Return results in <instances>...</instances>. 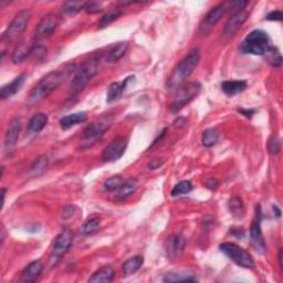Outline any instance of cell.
<instances>
[{
  "mask_svg": "<svg viewBox=\"0 0 283 283\" xmlns=\"http://www.w3.org/2000/svg\"><path fill=\"white\" fill-rule=\"evenodd\" d=\"M73 72H75L74 63H67L59 69L50 71L31 89L26 100L27 105L35 106L39 104L43 100L47 99L58 86L61 85L64 80L68 79L70 74Z\"/></svg>",
  "mask_w": 283,
  "mask_h": 283,
  "instance_id": "6da1fadb",
  "label": "cell"
},
{
  "mask_svg": "<svg viewBox=\"0 0 283 283\" xmlns=\"http://www.w3.org/2000/svg\"><path fill=\"white\" fill-rule=\"evenodd\" d=\"M248 2H240V0H235V2H225L216 7L211 8L208 13L206 14L204 19L201 20L199 25V35L207 36L209 35L215 28V26L225 17V15L232 12L233 14L239 12L241 9H246L248 6Z\"/></svg>",
  "mask_w": 283,
  "mask_h": 283,
  "instance_id": "7a4b0ae2",
  "label": "cell"
},
{
  "mask_svg": "<svg viewBox=\"0 0 283 283\" xmlns=\"http://www.w3.org/2000/svg\"><path fill=\"white\" fill-rule=\"evenodd\" d=\"M200 54L198 49H194L190 51L186 57H185L181 62H179L176 68L168 78L166 88L170 92H176L181 86L185 83L189 75L193 73V71L197 67L199 63Z\"/></svg>",
  "mask_w": 283,
  "mask_h": 283,
  "instance_id": "3957f363",
  "label": "cell"
},
{
  "mask_svg": "<svg viewBox=\"0 0 283 283\" xmlns=\"http://www.w3.org/2000/svg\"><path fill=\"white\" fill-rule=\"evenodd\" d=\"M100 58L93 57L86 60L78 70H75L72 83H71V92H72V94L77 95L80 92L83 91L91 79L97 73V71L100 69Z\"/></svg>",
  "mask_w": 283,
  "mask_h": 283,
  "instance_id": "277c9868",
  "label": "cell"
},
{
  "mask_svg": "<svg viewBox=\"0 0 283 283\" xmlns=\"http://www.w3.org/2000/svg\"><path fill=\"white\" fill-rule=\"evenodd\" d=\"M271 47L270 38L266 32L262 30H253L244 38L239 51L242 54L251 56H263L266 50Z\"/></svg>",
  "mask_w": 283,
  "mask_h": 283,
  "instance_id": "5b68a950",
  "label": "cell"
},
{
  "mask_svg": "<svg viewBox=\"0 0 283 283\" xmlns=\"http://www.w3.org/2000/svg\"><path fill=\"white\" fill-rule=\"evenodd\" d=\"M219 250L225 253L228 258L232 260L237 265L241 266L244 269H253L254 268V260L252 255L250 254L247 250L233 242H224L219 246Z\"/></svg>",
  "mask_w": 283,
  "mask_h": 283,
  "instance_id": "8992f818",
  "label": "cell"
},
{
  "mask_svg": "<svg viewBox=\"0 0 283 283\" xmlns=\"http://www.w3.org/2000/svg\"><path fill=\"white\" fill-rule=\"evenodd\" d=\"M31 19V10L30 9H24L19 12L17 15L15 16L12 23L7 27V29L2 36L3 41H8L12 42L24 34L25 30L27 29L29 21Z\"/></svg>",
  "mask_w": 283,
  "mask_h": 283,
  "instance_id": "52a82bcc",
  "label": "cell"
},
{
  "mask_svg": "<svg viewBox=\"0 0 283 283\" xmlns=\"http://www.w3.org/2000/svg\"><path fill=\"white\" fill-rule=\"evenodd\" d=\"M201 91V84L199 82H188L183 84L176 92L175 99L173 100L171 104V111L173 113H177L189 104Z\"/></svg>",
  "mask_w": 283,
  "mask_h": 283,
  "instance_id": "ba28073f",
  "label": "cell"
},
{
  "mask_svg": "<svg viewBox=\"0 0 283 283\" xmlns=\"http://www.w3.org/2000/svg\"><path fill=\"white\" fill-rule=\"evenodd\" d=\"M72 242H73L72 231L65 229L62 232L59 233L57 238L54 239L50 257H49V266H50V268L59 263V261L61 260L64 257V254L69 251Z\"/></svg>",
  "mask_w": 283,
  "mask_h": 283,
  "instance_id": "9c48e42d",
  "label": "cell"
},
{
  "mask_svg": "<svg viewBox=\"0 0 283 283\" xmlns=\"http://www.w3.org/2000/svg\"><path fill=\"white\" fill-rule=\"evenodd\" d=\"M111 124L112 117L110 116H103L90 123L88 126L85 127L82 134V143L85 145V148L91 146L92 144H94L97 139H100L101 136L111 126Z\"/></svg>",
  "mask_w": 283,
  "mask_h": 283,
  "instance_id": "30bf717a",
  "label": "cell"
},
{
  "mask_svg": "<svg viewBox=\"0 0 283 283\" xmlns=\"http://www.w3.org/2000/svg\"><path fill=\"white\" fill-rule=\"evenodd\" d=\"M261 220H262V211H261L260 206H257L254 219L250 226V243L258 253H264L265 241L262 230H261Z\"/></svg>",
  "mask_w": 283,
  "mask_h": 283,
  "instance_id": "8fae6325",
  "label": "cell"
},
{
  "mask_svg": "<svg viewBox=\"0 0 283 283\" xmlns=\"http://www.w3.org/2000/svg\"><path fill=\"white\" fill-rule=\"evenodd\" d=\"M127 149V139L124 137H116L113 139L106 148L103 150L101 160L105 163H114L124 155Z\"/></svg>",
  "mask_w": 283,
  "mask_h": 283,
  "instance_id": "7c38bea8",
  "label": "cell"
},
{
  "mask_svg": "<svg viewBox=\"0 0 283 283\" xmlns=\"http://www.w3.org/2000/svg\"><path fill=\"white\" fill-rule=\"evenodd\" d=\"M60 25V17L57 14H48L41 19V21L38 25L35 37L37 40L48 39L50 38Z\"/></svg>",
  "mask_w": 283,
  "mask_h": 283,
  "instance_id": "4fadbf2b",
  "label": "cell"
},
{
  "mask_svg": "<svg viewBox=\"0 0 283 283\" xmlns=\"http://www.w3.org/2000/svg\"><path fill=\"white\" fill-rule=\"evenodd\" d=\"M250 16V12L247 9H241L239 12L232 14L229 20L227 21L224 28V35L225 36H233L236 32L241 28L243 24L246 23Z\"/></svg>",
  "mask_w": 283,
  "mask_h": 283,
  "instance_id": "5bb4252c",
  "label": "cell"
},
{
  "mask_svg": "<svg viewBox=\"0 0 283 283\" xmlns=\"http://www.w3.org/2000/svg\"><path fill=\"white\" fill-rule=\"evenodd\" d=\"M21 132V119L19 117H15L9 124V127L5 134L4 139V148L6 152H12L17 142L19 139Z\"/></svg>",
  "mask_w": 283,
  "mask_h": 283,
  "instance_id": "9a60e30c",
  "label": "cell"
},
{
  "mask_svg": "<svg viewBox=\"0 0 283 283\" xmlns=\"http://www.w3.org/2000/svg\"><path fill=\"white\" fill-rule=\"evenodd\" d=\"M25 82H26V74L18 75V77L14 79L12 82L4 85L3 88L0 89V99L4 101L14 96L15 94H17L21 90V88L24 86Z\"/></svg>",
  "mask_w": 283,
  "mask_h": 283,
  "instance_id": "2e32d148",
  "label": "cell"
},
{
  "mask_svg": "<svg viewBox=\"0 0 283 283\" xmlns=\"http://www.w3.org/2000/svg\"><path fill=\"white\" fill-rule=\"evenodd\" d=\"M132 80H135L134 75H130V77H127L126 79H124L123 81H119V82H113L110 84L107 89V102H113L115 101L116 99H118L121 96L124 91L127 89L128 83Z\"/></svg>",
  "mask_w": 283,
  "mask_h": 283,
  "instance_id": "e0dca14e",
  "label": "cell"
},
{
  "mask_svg": "<svg viewBox=\"0 0 283 283\" xmlns=\"http://www.w3.org/2000/svg\"><path fill=\"white\" fill-rule=\"evenodd\" d=\"M43 270V264L40 260L32 261L21 272V281L34 282L40 276Z\"/></svg>",
  "mask_w": 283,
  "mask_h": 283,
  "instance_id": "ac0fdd59",
  "label": "cell"
},
{
  "mask_svg": "<svg viewBox=\"0 0 283 283\" xmlns=\"http://www.w3.org/2000/svg\"><path fill=\"white\" fill-rule=\"evenodd\" d=\"M248 82L246 80H231V81H225L221 84V90L225 92L227 95L232 96L241 93L247 89Z\"/></svg>",
  "mask_w": 283,
  "mask_h": 283,
  "instance_id": "d6986e66",
  "label": "cell"
},
{
  "mask_svg": "<svg viewBox=\"0 0 283 283\" xmlns=\"http://www.w3.org/2000/svg\"><path fill=\"white\" fill-rule=\"evenodd\" d=\"M114 276H115V271H114L113 266L111 265H104L100 268L99 270H96L93 274L91 275L89 279V282H112Z\"/></svg>",
  "mask_w": 283,
  "mask_h": 283,
  "instance_id": "ffe728a7",
  "label": "cell"
},
{
  "mask_svg": "<svg viewBox=\"0 0 283 283\" xmlns=\"http://www.w3.org/2000/svg\"><path fill=\"white\" fill-rule=\"evenodd\" d=\"M86 121V113L85 112H77L69 114V115H65L63 117L60 118V126L63 129H69L71 127L75 126V125L81 124Z\"/></svg>",
  "mask_w": 283,
  "mask_h": 283,
  "instance_id": "44dd1931",
  "label": "cell"
},
{
  "mask_svg": "<svg viewBox=\"0 0 283 283\" xmlns=\"http://www.w3.org/2000/svg\"><path fill=\"white\" fill-rule=\"evenodd\" d=\"M48 124V115L45 113H37L30 118L28 124L29 134H38L45 128Z\"/></svg>",
  "mask_w": 283,
  "mask_h": 283,
  "instance_id": "7402d4cb",
  "label": "cell"
},
{
  "mask_svg": "<svg viewBox=\"0 0 283 283\" xmlns=\"http://www.w3.org/2000/svg\"><path fill=\"white\" fill-rule=\"evenodd\" d=\"M185 244H186V241H185L184 237L179 235H174L170 237L167 240V253L172 255V257H175V255L183 251Z\"/></svg>",
  "mask_w": 283,
  "mask_h": 283,
  "instance_id": "603a6c76",
  "label": "cell"
},
{
  "mask_svg": "<svg viewBox=\"0 0 283 283\" xmlns=\"http://www.w3.org/2000/svg\"><path fill=\"white\" fill-rule=\"evenodd\" d=\"M144 263V257L143 255H134V257L129 258L125 261L122 265L123 274L124 275H132L135 272H137L142 265Z\"/></svg>",
  "mask_w": 283,
  "mask_h": 283,
  "instance_id": "cb8c5ba5",
  "label": "cell"
},
{
  "mask_svg": "<svg viewBox=\"0 0 283 283\" xmlns=\"http://www.w3.org/2000/svg\"><path fill=\"white\" fill-rule=\"evenodd\" d=\"M34 46L35 43H31V45H29V43H20L13 53V62L15 64H18L25 61L27 58L30 57Z\"/></svg>",
  "mask_w": 283,
  "mask_h": 283,
  "instance_id": "d4e9b609",
  "label": "cell"
},
{
  "mask_svg": "<svg viewBox=\"0 0 283 283\" xmlns=\"http://www.w3.org/2000/svg\"><path fill=\"white\" fill-rule=\"evenodd\" d=\"M137 189V181L135 178H129L124 181L117 190V197L119 199H126L130 195H133Z\"/></svg>",
  "mask_w": 283,
  "mask_h": 283,
  "instance_id": "484cf974",
  "label": "cell"
},
{
  "mask_svg": "<svg viewBox=\"0 0 283 283\" xmlns=\"http://www.w3.org/2000/svg\"><path fill=\"white\" fill-rule=\"evenodd\" d=\"M127 49H128V45L126 42L117 43L116 46H114L111 50L108 51L107 57H106L107 62H110V63L117 62L118 60H121L125 56Z\"/></svg>",
  "mask_w": 283,
  "mask_h": 283,
  "instance_id": "4316f807",
  "label": "cell"
},
{
  "mask_svg": "<svg viewBox=\"0 0 283 283\" xmlns=\"http://www.w3.org/2000/svg\"><path fill=\"white\" fill-rule=\"evenodd\" d=\"M228 208L235 218H242L244 215V206L242 199L239 196H232L228 201Z\"/></svg>",
  "mask_w": 283,
  "mask_h": 283,
  "instance_id": "83f0119b",
  "label": "cell"
},
{
  "mask_svg": "<svg viewBox=\"0 0 283 283\" xmlns=\"http://www.w3.org/2000/svg\"><path fill=\"white\" fill-rule=\"evenodd\" d=\"M49 165V160L46 155H41L38 157L36 161L30 165L29 167V174L31 176L37 177L41 175V174L47 170V167Z\"/></svg>",
  "mask_w": 283,
  "mask_h": 283,
  "instance_id": "f1b7e54d",
  "label": "cell"
},
{
  "mask_svg": "<svg viewBox=\"0 0 283 283\" xmlns=\"http://www.w3.org/2000/svg\"><path fill=\"white\" fill-rule=\"evenodd\" d=\"M220 138V134L216 128H207L204 130L203 136H201V143L205 148H211V146L218 143Z\"/></svg>",
  "mask_w": 283,
  "mask_h": 283,
  "instance_id": "f546056e",
  "label": "cell"
},
{
  "mask_svg": "<svg viewBox=\"0 0 283 283\" xmlns=\"http://www.w3.org/2000/svg\"><path fill=\"white\" fill-rule=\"evenodd\" d=\"M163 281L168 283H174V282H194L197 280H196L194 274L181 273V272H170V273H166L165 276L163 277Z\"/></svg>",
  "mask_w": 283,
  "mask_h": 283,
  "instance_id": "4dcf8cb0",
  "label": "cell"
},
{
  "mask_svg": "<svg viewBox=\"0 0 283 283\" xmlns=\"http://www.w3.org/2000/svg\"><path fill=\"white\" fill-rule=\"evenodd\" d=\"M263 57L265 58V61L268 62L271 67L279 68L282 65V57L280 51L277 50V48L275 47H270L266 52L263 54Z\"/></svg>",
  "mask_w": 283,
  "mask_h": 283,
  "instance_id": "1f68e13d",
  "label": "cell"
},
{
  "mask_svg": "<svg viewBox=\"0 0 283 283\" xmlns=\"http://www.w3.org/2000/svg\"><path fill=\"white\" fill-rule=\"evenodd\" d=\"M123 14V10L121 8H114L110 12L106 13L103 17L100 19L99 24H97V27H99L100 29L102 28H105L108 25H111L114 21L117 20L119 17H121Z\"/></svg>",
  "mask_w": 283,
  "mask_h": 283,
  "instance_id": "d6a6232c",
  "label": "cell"
},
{
  "mask_svg": "<svg viewBox=\"0 0 283 283\" xmlns=\"http://www.w3.org/2000/svg\"><path fill=\"white\" fill-rule=\"evenodd\" d=\"M85 6L86 3L84 2H65L62 5L61 12L64 15H77L81 10L85 9Z\"/></svg>",
  "mask_w": 283,
  "mask_h": 283,
  "instance_id": "836d02e7",
  "label": "cell"
},
{
  "mask_svg": "<svg viewBox=\"0 0 283 283\" xmlns=\"http://www.w3.org/2000/svg\"><path fill=\"white\" fill-rule=\"evenodd\" d=\"M101 227V220L100 218H96V217H93V218L89 219L88 221H85L84 224L81 227V232L83 233L85 236L92 235V233L96 232L97 230L100 229Z\"/></svg>",
  "mask_w": 283,
  "mask_h": 283,
  "instance_id": "e575fe53",
  "label": "cell"
},
{
  "mask_svg": "<svg viewBox=\"0 0 283 283\" xmlns=\"http://www.w3.org/2000/svg\"><path fill=\"white\" fill-rule=\"evenodd\" d=\"M193 190V184L190 181H182L178 184H176L174 188L172 189L171 195L173 197H176V196H182L185 194H188L189 192Z\"/></svg>",
  "mask_w": 283,
  "mask_h": 283,
  "instance_id": "d590c367",
  "label": "cell"
},
{
  "mask_svg": "<svg viewBox=\"0 0 283 283\" xmlns=\"http://www.w3.org/2000/svg\"><path fill=\"white\" fill-rule=\"evenodd\" d=\"M123 179L121 176H112L108 179H106L105 183L103 184V187H104L105 190L107 192H114V190H117L119 187H121V185L123 184Z\"/></svg>",
  "mask_w": 283,
  "mask_h": 283,
  "instance_id": "8d00e7d4",
  "label": "cell"
},
{
  "mask_svg": "<svg viewBox=\"0 0 283 283\" xmlns=\"http://www.w3.org/2000/svg\"><path fill=\"white\" fill-rule=\"evenodd\" d=\"M268 150L270 152V154H273V155L277 154L280 152L281 142L276 135L271 136V138L269 139V143H268Z\"/></svg>",
  "mask_w": 283,
  "mask_h": 283,
  "instance_id": "74e56055",
  "label": "cell"
},
{
  "mask_svg": "<svg viewBox=\"0 0 283 283\" xmlns=\"http://www.w3.org/2000/svg\"><path fill=\"white\" fill-rule=\"evenodd\" d=\"M102 6L100 3H86L85 12L88 14H97L102 12Z\"/></svg>",
  "mask_w": 283,
  "mask_h": 283,
  "instance_id": "f35d334b",
  "label": "cell"
},
{
  "mask_svg": "<svg viewBox=\"0 0 283 283\" xmlns=\"http://www.w3.org/2000/svg\"><path fill=\"white\" fill-rule=\"evenodd\" d=\"M265 19L269 21H281L282 13L280 12V10H274V12H271L268 16H266Z\"/></svg>",
  "mask_w": 283,
  "mask_h": 283,
  "instance_id": "ab89813d",
  "label": "cell"
},
{
  "mask_svg": "<svg viewBox=\"0 0 283 283\" xmlns=\"http://www.w3.org/2000/svg\"><path fill=\"white\" fill-rule=\"evenodd\" d=\"M205 185H206V187L208 188V189L216 190L217 187H218V181H217L216 178H208L205 182Z\"/></svg>",
  "mask_w": 283,
  "mask_h": 283,
  "instance_id": "60d3db41",
  "label": "cell"
},
{
  "mask_svg": "<svg viewBox=\"0 0 283 283\" xmlns=\"http://www.w3.org/2000/svg\"><path fill=\"white\" fill-rule=\"evenodd\" d=\"M73 210H74V207L72 206H68V207H64L63 210H62V218L63 219H69L71 216L73 215Z\"/></svg>",
  "mask_w": 283,
  "mask_h": 283,
  "instance_id": "b9f144b4",
  "label": "cell"
},
{
  "mask_svg": "<svg viewBox=\"0 0 283 283\" xmlns=\"http://www.w3.org/2000/svg\"><path fill=\"white\" fill-rule=\"evenodd\" d=\"M162 164H163V161L160 162V160H154L150 163L149 167H150V170H156V168H160Z\"/></svg>",
  "mask_w": 283,
  "mask_h": 283,
  "instance_id": "7bdbcfd3",
  "label": "cell"
},
{
  "mask_svg": "<svg viewBox=\"0 0 283 283\" xmlns=\"http://www.w3.org/2000/svg\"><path fill=\"white\" fill-rule=\"evenodd\" d=\"M239 112H240L243 116L249 117V118L251 117L253 114H254V111H252V110H243V108H242V110L239 111Z\"/></svg>",
  "mask_w": 283,
  "mask_h": 283,
  "instance_id": "ee69618b",
  "label": "cell"
},
{
  "mask_svg": "<svg viewBox=\"0 0 283 283\" xmlns=\"http://www.w3.org/2000/svg\"><path fill=\"white\" fill-rule=\"evenodd\" d=\"M277 260H279V266L282 269V249H280L279 253H277Z\"/></svg>",
  "mask_w": 283,
  "mask_h": 283,
  "instance_id": "f6af8a7d",
  "label": "cell"
},
{
  "mask_svg": "<svg viewBox=\"0 0 283 283\" xmlns=\"http://www.w3.org/2000/svg\"><path fill=\"white\" fill-rule=\"evenodd\" d=\"M6 188H3L2 189V196H3V207H4V205H5V198H6Z\"/></svg>",
  "mask_w": 283,
  "mask_h": 283,
  "instance_id": "bcb514c9",
  "label": "cell"
}]
</instances>
